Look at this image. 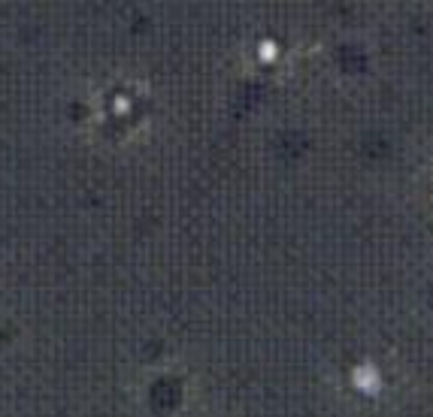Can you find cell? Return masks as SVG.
<instances>
[{"label":"cell","mask_w":433,"mask_h":417,"mask_svg":"<svg viewBox=\"0 0 433 417\" xmlns=\"http://www.w3.org/2000/svg\"><path fill=\"white\" fill-rule=\"evenodd\" d=\"M351 381H354V387L360 390V393H379V387H382V378H379V372L373 369V366H364V369H357L354 375H351Z\"/></svg>","instance_id":"1"}]
</instances>
